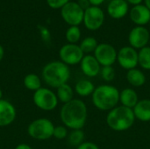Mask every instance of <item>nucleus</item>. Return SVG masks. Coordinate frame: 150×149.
<instances>
[{
	"mask_svg": "<svg viewBox=\"0 0 150 149\" xmlns=\"http://www.w3.org/2000/svg\"><path fill=\"white\" fill-rule=\"evenodd\" d=\"M92 105L101 112H109L120 103V90L115 86L105 83L96 87L91 95Z\"/></svg>",
	"mask_w": 150,
	"mask_h": 149,
	"instance_id": "2",
	"label": "nucleus"
},
{
	"mask_svg": "<svg viewBox=\"0 0 150 149\" xmlns=\"http://www.w3.org/2000/svg\"><path fill=\"white\" fill-rule=\"evenodd\" d=\"M98 44L99 43L98 42L96 38L89 36V37H85L83 40H81L79 47L84 54H91L92 53L95 52Z\"/></svg>",
	"mask_w": 150,
	"mask_h": 149,
	"instance_id": "24",
	"label": "nucleus"
},
{
	"mask_svg": "<svg viewBox=\"0 0 150 149\" xmlns=\"http://www.w3.org/2000/svg\"><path fill=\"white\" fill-rule=\"evenodd\" d=\"M68 149H73V148H68Z\"/></svg>",
	"mask_w": 150,
	"mask_h": 149,
	"instance_id": "41",
	"label": "nucleus"
},
{
	"mask_svg": "<svg viewBox=\"0 0 150 149\" xmlns=\"http://www.w3.org/2000/svg\"><path fill=\"white\" fill-rule=\"evenodd\" d=\"M85 54L77 44L67 43L63 45L59 50L60 61L69 66H76L80 64Z\"/></svg>",
	"mask_w": 150,
	"mask_h": 149,
	"instance_id": "7",
	"label": "nucleus"
},
{
	"mask_svg": "<svg viewBox=\"0 0 150 149\" xmlns=\"http://www.w3.org/2000/svg\"><path fill=\"white\" fill-rule=\"evenodd\" d=\"M118 51L109 43H99L93 53V55L99 62L101 67L113 66L117 62Z\"/></svg>",
	"mask_w": 150,
	"mask_h": 149,
	"instance_id": "10",
	"label": "nucleus"
},
{
	"mask_svg": "<svg viewBox=\"0 0 150 149\" xmlns=\"http://www.w3.org/2000/svg\"><path fill=\"white\" fill-rule=\"evenodd\" d=\"M54 125L47 118H40L32 121L27 127L28 135L37 141H47L53 137Z\"/></svg>",
	"mask_w": 150,
	"mask_h": 149,
	"instance_id": "5",
	"label": "nucleus"
},
{
	"mask_svg": "<svg viewBox=\"0 0 150 149\" xmlns=\"http://www.w3.org/2000/svg\"><path fill=\"white\" fill-rule=\"evenodd\" d=\"M15 149H33L32 147H30L29 145L27 144H25V143H21V144H18Z\"/></svg>",
	"mask_w": 150,
	"mask_h": 149,
	"instance_id": "35",
	"label": "nucleus"
},
{
	"mask_svg": "<svg viewBox=\"0 0 150 149\" xmlns=\"http://www.w3.org/2000/svg\"><path fill=\"white\" fill-rule=\"evenodd\" d=\"M81 30L79 26H69L65 33V38L68 43L70 44H77L78 41L81 40Z\"/></svg>",
	"mask_w": 150,
	"mask_h": 149,
	"instance_id": "26",
	"label": "nucleus"
},
{
	"mask_svg": "<svg viewBox=\"0 0 150 149\" xmlns=\"http://www.w3.org/2000/svg\"><path fill=\"white\" fill-rule=\"evenodd\" d=\"M117 62L120 68L128 71L138 66V50L130 46H125L118 50Z\"/></svg>",
	"mask_w": 150,
	"mask_h": 149,
	"instance_id": "11",
	"label": "nucleus"
},
{
	"mask_svg": "<svg viewBox=\"0 0 150 149\" xmlns=\"http://www.w3.org/2000/svg\"><path fill=\"white\" fill-rule=\"evenodd\" d=\"M70 76L69 67L61 61H53L47 63L41 71V77L44 83L54 89L68 83Z\"/></svg>",
	"mask_w": 150,
	"mask_h": 149,
	"instance_id": "3",
	"label": "nucleus"
},
{
	"mask_svg": "<svg viewBox=\"0 0 150 149\" xmlns=\"http://www.w3.org/2000/svg\"><path fill=\"white\" fill-rule=\"evenodd\" d=\"M136 120L141 122H150V99L144 98L139 100L133 109Z\"/></svg>",
	"mask_w": 150,
	"mask_h": 149,
	"instance_id": "17",
	"label": "nucleus"
},
{
	"mask_svg": "<svg viewBox=\"0 0 150 149\" xmlns=\"http://www.w3.org/2000/svg\"><path fill=\"white\" fill-rule=\"evenodd\" d=\"M23 84L25 86V88H26L29 90H32L33 92H35L36 90H38L39 89H40L41 86V79L40 77L33 73H30L27 74L23 80Z\"/></svg>",
	"mask_w": 150,
	"mask_h": 149,
	"instance_id": "22",
	"label": "nucleus"
},
{
	"mask_svg": "<svg viewBox=\"0 0 150 149\" xmlns=\"http://www.w3.org/2000/svg\"><path fill=\"white\" fill-rule=\"evenodd\" d=\"M149 47H150V40H149Z\"/></svg>",
	"mask_w": 150,
	"mask_h": 149,
	"instance_id": "39",
	"label": "nucleus"
},
{
	"mask_svg": "<svg viewBox=\"0 0 150 149\" xmlns=\"http://www.w3.org/2000/svg\"><path fill=\"white\" fill-rule=\"evenodd\" d=\"M144 5L150 11V0H144Z\"/></svg>",
	"mask_w": 150,
	"mask_h": 149,
	"instance_id": "37",
	"label": "nucleus"
},
{
	"mask_svg": "<svg viewBox=\"0 0 150 149\" xmlns=\"http://www.w3.org/2000/svg\"><path fill=\"white\" fill-rule=\"evenodd\" d=\"M138 66L143 70H150V47L149 46L138 50Z\"/></svg>",
	"mask_w": 150,
	"mask_h": 149,
	"instance_id": "23",
	"label": "nucleus"
},
{
	"mask_svg": "<svg viewBox=\"0 0 150 149\" xmlns=\"http://www.w3.org/2000/svg\"><path fill=\"white\" fill-rule=\"evenodd\" d=\"M91 6H98L100 7V5L105 2V0H89Z\"/></svg>",
	"mask_w": 150,
	"mask_h": 149,
	"instance_id": "33",
	"label": "nucleus"
},
{
	"mask_svg": "<svg viewBox=\"0 0 150 149\" xmlns=\"http://www.w3.org/2000/svg\"><path fill=\"white\" fill-rule=\"evenodd\" d=\"M76 149H100L99 147L92 141H84L79 145Z\"/></svg>",
	"mask_w": 150,
	"mask_h": 149,
	"instance_id": "30",
	"label": "nucleus"
},
{
	"mask_svg": "<svg viewBox=\"0 0 150 149\" xmlns=\"http://www.w3.org/2000/svg\"><path fill=\"white\" fill-rule=\"evenodd\" d=\"M55 94L57 96L59 102H61L64 105V104H67L74 99L75 90L69 83H65L56 89Z\"/></svg>",
	"mask_w": 150,
	"mask_h": 149,
	"instance_id": "21",
	"label": "nucleus"
},
{
	"mask_svg": "<svg viewBox=\"0 0 150 149\" xmlns=\"http://www.w3.org/2000/svg\"><path fill=\"white\" fill-rule=\"evenodd\" d=\"M150 40V32L146 26L136 25L128 34L129 46L136 50H140L149 46Z\"/></svg>",
	"mask_w": 150,
	"mask_h": 149,
	"instance_id": "12",
	"label": "nucleus"
},
{
	"mask_svg": "<svg viewBox=\"0 0 150 149\" xmlns=\"http://www.w3.org/2000/svg\"><path fill=\"white\" fill-rule=\"evenodd\" d=\"M105 12L98 6H91L84 11L83 24L90 31L100 29L105 22Z\"/></svg>",
	"mask_w": 150,
	"mask_h": 149,
	"instance_id": "9",
	"label": "nucleus"
},
{
	"mask_svg": "<svg viewBox=\"0 0 150 149\" xmlns=\"http://www.w3.org/2000/svg\"><path fill=\"white\" fill-rule=\"evenodd\" d=\"M17 116L15 106L6 99L0 100V127L11 125Z\"/></svg>",
	"mask_w": 150,
	"mask_h": 149,
	"instance_id": "14",
	"label": "nucleus"
},
{
	"mask_svg": "<svg viewBox=\"0 0 150 149\" xmlns=\"http://www.w3.org/2000/svg\"><path fill=\"white\" fill-rule=\"evenodd\" d=\"M126 1L128 3V4H132L133 6H134V5L142 4L144 0H126Z\"/></svg>",
	"mask_w": 150,
	"mask_h": 149,
	"instance_id": "34",
	"label": "nucleus"
},
{
	"mask_svg": "<svg viewBox=\"0 0 150 149\" xmlns=\"http://www.w3.org/2000/svg\"><path fill=\"white\" fill-rule=\"evenodd\" d=\"M70 0H47L48 6L52 9H62Z\"/></svg>",
	"mask_w": 150,
	"mask_h": 149,
	"instance_id": "29",
	"label": "nucleus"
},
{
	"mask_svg": "<svg viewBox=\"0 0 150 149\" xmlns=\"http://www.w3.org/2000/svg\"><path fill=\"white\" fill-rule=\"evenodd\" d=\"M126 79L133 88H141L146 83L147 81L145 73L137 68L127 71Z\"/></svg>",
	"mask_w": 150,
	"mask_h": 149,
	"instance_id": "19",
	"label": "nucleus"
},
{
	"mask_svg": "<svg viewBox=\"0 0 150 149\" xmlns=\"http://www.w3.org/2000/svg\"><path fill=\"white\" fill-rule=\"evenodd\" d=\"M33 100L39 109L45 112L54 111L59 104L55 92L46 87H41L36 90L33 93Z\"/></svg>",
	"mask_w": 150,
	"mask_h": 149,
	"instance_id": "6",
	"label": "nucleus"
},
{
	"mask_svg": "<svg viewBox=\"0 0 150 149\" xmlns=\"http://www.w3.org/2000/svg\"><path fill=\"white\" fill-rule=\"evenodd\" d=\"M68 135H69V131L65 126L60 125L54 126V134H53L54 138H55L56 140H64L68 138Z\"/></svg>",
	"mask_w": 150,
	"mask_h": 149,
	"instance_id": "28",
	"label": "nucleus"
},
{
	"mask_svg": "<svg viewBox=\"0 0 150 149\" xmlns=\"http://www.w3.org/2000/svg\"><path fill=\"white\" fill-rule=\"evenodd\" d=\"M1 99H3V91H2V90L0 89V100Z\"/></svg>",
	"mask_w": 150,
	"mask_h": 149,
	"instance_id": "38",
	"label": "nucleus"
},
{
	"mask_svg": "<svg viewBox=\"0 0 150 149\" xmlns=\"http://www.w3.org/2000/svg\"><path fill=\"white\" fill-rule=\"evenodd\" d=\"M85 134L83 129H76V130H71L70 133H69L68 135V141L69 144L72 147H78L83 142H84Z\"/></svg>",
	"mask_w": 150,
	"mask_h": 149,
	"instance_id": "25",
	"label": "nucleus"
},
{
	"mask_svg": "<svg viewBox=\"0 0 150 149\" xmlns=\"http://www.w3.org/2000/svg\"><path fill=\"white\" fill-rule=\"evenodd\" d=\"M133 109L118 105L106 114L105 121L110 129L115 132H126L129 130L135 122Z\"/></svg>",
	"mask_w": 150,
	"mask_h": 149,
	"instance_id": "4",
	"label": "nucleus"
},
{
	"mask_svg": "<svg viewBox=\"0 0 150 149\" xmlns=\"http://www.w3.org/2000/svg\"><path fill=\"white\" fill-rule=\"evenodd\" d=\"M76 3L79 4V6H80L83 11L87 10L88 8H90V7L91 6V3H90L89 0H77Z\"/></svg>",
	"mask_w": 150,
	"mask_h": 149,
	"instance_id": "32",
	"label": "nucleus"
},
{
	"mask_svg": "<svg viewBox=\"0 0 150 149\" xmlns=\"http://www.w3.org/2000/svg\"><path fill=\"white\" fill-rule=\"evenodd\" d=\"M149 27H150V22H149Z\"/></svg>",
	"mask_w": 150,
	"mask_h": 149,
	"instance_id": "40",
	"label": "nucleus"
},
{
	"mask_svg": "<svg viewBox=\"0 0 150 149\" xmlns=\"http://www.w3.org/2000/svg\"><path fill=\"white\" fill-rule=\"evenodd\" d=\"M95 89L96 86L89 79H81L77 81L74 87L75 92L81 97H87L90 96L91 97Z\"/></svg>",
	"mask_w": 150,
	"mask_h": 149,
	"instance_id": "20",
	"label": "nucleus"
},
{
	"mask_svg": "<svg viewBox=\"0 0 150 149\" xmlns=\"http://www.w3.org/2000/svg\"><path fill=\"white\" fill-rule=\"evenodd\" d=\"M139 100V96L136 90L132 87L125 88L120 91V103L125 107L134 109Z\"/></svg>",
	"mask_w": 150,
	"mask_h": 149,
	"instance_id": "18",
	"label": "nucleus"
},
{
	"mask_svg": "<svg viewBox=\"0 0 150 149\" xmlns=\"http://www.w3.org/2000/svg\"><path fill=\"white\" fill-rule=\"evenodd\" d=\"M84 11L76 2H69L61 9L62 19L70 26H78L83 23Z\"/></svg>",
	"mask_w": 150,
	"mask_h": 149,
	"instance_id": "8",
	"label": "nucleus"
},
{
	"mask_svg": "<svg viewBox=\"0 0 150 149\" xmlns=\"http://www.w3.org/2000/svg\"><path fill=\"white\" fill-rule=\"evenodd\" d=\"M40 35H41V38L43 39L44 41H50V32L49 31L45 28V27H41L40 28Z\"/></svg>",
	"mask_w": 150,
	"mask_h": 149,
	"instance_id": "31",
	"label": "nucleus"
},
{
	"mask_svg": "<svg viewBox=\"0 0 150 149\" xmlns=\"http://www.w3.org/2000/svg\"><path fill=\"white\" fill-rule=\"evenodd\" d=\"M101 68V65L93 54H85L80 62V68L82 73L89 78L98 76L100 74Z\"/></svg>",
	"mask_w": 150,
	"mask_h": 149,
	"instance_id": "13",
	"label": "nucleus"
},
{
	"mask_svg": "<svg viewBox=\"0 0 150 149\" xmlns=\"http://www.w3.org/2000/svg\"><path fill=\"white\" fill-rule=\"evenodd\" d=\"M4 55V47L0 45V61L3 60Z\"/></svg>",
	"mask_w": 150,
	"mask_h": 149,
	"instance_id": "36",
	"label": "nucleus"
},
{
	"mask_svg": "<svg viewBox=\"0 0 150 149\" xmlns=\"http://www.w3.org/2000/svg\"><path fill=\"white\" fill-rule=\"evenodd\" d=\"M129 11V4L126 0H111L107 5L108 15L114 19L123 18Z\"/></svg>",
	"mask_w": 150,
	"mask_h": 149,
	"instance_id": "16",
	"label": "nucleus"
},
{
	"mask_svg": "<svg viewBox=\"0 0 150 149\" xmlns=\"http://www.w3.org/2000/svg\"><path fill=\"white\" fill-rule=\"evenodd\" d=\"M99 75L105 82L109 83L114 80L116 76V71L113 66H105L101 68V71Z\"/></svg>",
	"mask_w": 150,
	"mask_h": 149,
	"instance_id": "27",
	"label": "nucleus"
},
{
	"mask_svg": "<svg viewBox=\"0 0 150 149\" xmlns=\"http://www.w3.org/2000/svg\"><path fill=\"white\" fill-rule=\"evenodd\" d=\"M130 19L139 26H145L150 22V11L144 4L133 6L129 11Z\"/></svg>",
	"mask_w": 150,
	"mask_h": 149,
	"instance_id": "15",
	"label": "nucleus"
},
{
	"mask_svg": "<svg viewBox=\"0 0 150 149\" xmlns=\"http://www.w3.org/2000/svg\"><path fill=\"white\" fill-rule=\"evenodd\" d=\"M60 119L62 125L68 129H83L88 119V108L82 99L74 98L64 104L60 111Z\"/></svg>",
	"mask_w": 150,
	"mask_h": 149,
	"instance_id": "1",
	"label": "nucleus"
}]
</instances>
